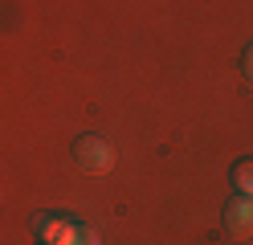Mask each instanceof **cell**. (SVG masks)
Here are the masks:
<instances>
[{
  "instance_id": "obj_6",
  "label": "cell",
  "mask_w": 253,
  "mask_h": 245,
  "mask_svg": "<svg viewBox=\"0 0 253 245\" xmlns=\"http://www.w3.org/2000/svg\"><path fill=\"white\" fill-rule=\"evenodd\" d=\"M241 65H245V78H249V82H253V45H249V49H245V57H241Z\"/></svg>"
},
{
  "instance_id": "obj_3",
  "label": "cell",
  "mask_w": 253,
  "mask_h": 245,
  "mask_svg": "<svg viewBox=\"0 0 253 245\" xmlns=\"http://www.w3.org/2000/svg\"><path fill=\"white\" fill-rule=\"evenodd\" d=\"M37 237H41V245H74L78 225L66 221V217H41L37 221Z\"/></svg>"
},
{
  "instance_id": "obj_5",
  "label": "cell",
  "mask_w": 253,
  "mask_h": 245,
  "mask_svg": "<svg viewBox=\"0 0 253 245\" xmlns=\"http://www.w3.org/2000/svg\"><path fill=\"white\" fill-rule=\"evenodd\" d=\"M74 245H98V233H94V229H86V225H78V237H74Z\"/></svg>"
},
{
  "instance_id": "obj_1",
  "label": "cell",
  "mask_w": 253,
  "mask_h": 245,
  "mask_svg": "<svg viewBox=\"0 0 253 245\" xmlns=\"http://www.w3.org/2000/svg\"><path fill=\"white\" fill-rule=\"evenodd\" d=\"M74 163L82 172H90V176H102V172H110V163H115V151H110V143L102 135H82L74 143Z\"/></svg>"
},
{
  "instance_id": "obj_2",
  "label": "cell",
  "mask_w": 253,
  "mask_h": 245,
  "mask_svg": "<svg viewBox=\"0 0 253 245\" xmlns=\"http://www.w3.org/2000/svg\"><path fill=\"white\" fill-rule=\"evenodd\" d=\"M225 229L233 237H249L253 233V196H237L225 204Z\"/></svg>"
},
{
  "instance_id": "obj_4",
  "label": "cell",
  "mask_w": 253,
  "mask_h": 245,
  "mask_svg": "<svg viewBox=\"0 0 253 245\" xmlns=\"http://www.w3.org/2000/svg\"><path fill=\"white\" fill-rule=\"evenodd\" d=\"M233 184L241 188V196H253V159H241L233 168Z\"/></svg>"
}]
</instances>
